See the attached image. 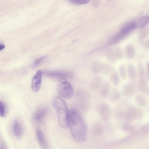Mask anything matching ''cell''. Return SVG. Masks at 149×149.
I'll return each mask as SVG.
<instances>
[{"mask_svg": "<svg viewBox=\"0 0 149 149\" xmlns=\"http://www.w3.org/2000/svg\"><path fill=\"white\" fill-rule=\"evenodd\" d=\"M69 126L71 134L78 142L84 141L86 137V130L84 122L80 113L76 110L69 111Z\"/></svg>", "mask_w": 149, "mask_h": 149, "instance_id": "obj_1", "label": "cell"}, {"mask_svg": "<svg viewBox=\"0 0 149 149\" xmlns=\"http://www.w3.org/2000/svg\"><path fill=\"white\" fill-rule=\"evenodd\" d=\"M52 103L56 111L59 125L63 128H67L68 126L69 111L65 102L61 97L56 96L53 98Z\"/></svg>", "mask_w": 149, "mask_h": 149, "instance_id": "obj_2", "label": "cell"}, {"mask_svg": "<svg viewBox=\"0 0 149 149\" xmlns=\"http://www.w3.org/2000/svg\"><path fill=\"white\" fill-rule=\"evenodd\" d=\"M57 91L59 95L66 99L71 97L74 93L72 85L67 81L61 82L58 87Z\"/></svg>", "mask_w": 149, "mask_h": 149, "instance_id": "obj_3", "label": "cell"}, {"mask_svg": "<svg viewBox=\"0 0 149 149\" xmlns=\"http://www.w3.org/2000/svg\"><path fill=\"white\" fill-rule=\"evenodd\" d=\"M137 68L139 87H147V79L148 74L146 71L143 63L141 62L138 63Z\"/></svg>", "mask_w": 149, "mask_h": 149, "instance_id": "obj_4", "label": "cell"}, {"mask_svg": "<svg viewBox=\"0 0 149 149\" xmlns=\"http://www.w3.org/2000/svg\"><path fill=\"white\" fill-rule=\"evenodd\" d=\"M106 56L109 61L114 62L117 60L121 59L123 57V53L120 47H115L107 50Z\"/></svg>", "mask_w": 149, "mask_h": 149, "instance_id": "obj_5", "label": "cell"}, {"mask_svg": "<svg viewBox=\"0 0 149 149\" xmlns=\"http://www.w3.org/2000/svg\"><path fill=\"white\" fill-rule=\"evenodd\" d=\"M125 114L126 119L129 121H132L135 119H140L143 116L141 110L132 106L127 107Z\"/></svg>", "mask_w": 149, "mask_h": 149, "instance_id": "obj_6", "label": "cell"}, {"mask_svg": "<svg viewBox=\"0 0 149 149\" xmlns=\"http://www.w3.org/2000/svg\"><path fill=\"white\" fill-rule=\"evenodd\" d=\"M96 109L102 119L104 121L108 120L110 118L111 111L109 105L105 103L98 104Z\"/></svg>", "mask_w": 149, "mask_h": 149, "instance_id": "obj_7", "label": "cell"}, {"mask_svg": "<svg viewBox=\"0 0 149 149\" xmlns=\"http://www.w3.org/2000/svg\"><path fill=\"white\" fill-rule=\"evenodd\" d=\"M46 75L52 77L60 79H65L72 76V73L68 72L63 71H47L44 72Z\"/></svg>", "mask_w": 149, "mask_h": 149, "instance_id": "obj_8", "label": "cell"}, {"mask_svg": "<svg viewBox=\"0 0 149 149\" xmlns=\"http://www.w3.org/2000/svg\"><path fill=\"white\" fill-rule=\"evenodd\" d=\"M42 72L40 70H38L34 75L31 84V88L32 91L34 92H38L40 88Z\"/></svg>", "mask_w": 149, "mask_h": 149, "instance_id": "obj_9", "label": "cell"}, {"mask_svg": "<svg viewBox=\"0 0 149 149\" xmlns=\"http://www.w3.org/2000/svg\"><path fill=\"white\" fill-rule=\"evenodd\" d=\"M137 28L136 21H131L127 22L123 25L119 32L127 36L134 30Z\"/></svg>", "mask_w": 149, "mask_h": 149, "instance_id": "obj_10", "label": "cell"}, {"mask_svg": "<svg viewBox=\"0 0 149 149\" xmlns=\"http://www.w3.org/2000/svg\"><path fill=\"white\" fill-rule=\"evenodd\" d=\"M106 63L99 61H96L92 64L91 70L94 74H97L104 73Z\"/></svg>", "mask_w": 149, "mask_h": 149, "instance_id": "obj_11", "label": "cell"}, {"mask_svg": "<svg viewBox=\"0 0 149 149\" xmlns=\"http://www.w3.org/2000/svg\"><path fill=\"white\" fill-rule=\"evenodd\" d=\"M126 37V36L118 32L113 35L110 38L107 45L110 46L115 45L123 40Z\"/></svg>", "mask_w": 149, "mask_h": 149, "instance_id": "obj_12", "label": "cell"}, {"mask_svg": "<svg viewBox=\"0 0 149 149\" xmlns=\"http://www.w3.org/2000/svg\"><path fill=\"white\" fill-rule=\"evenodd\" d=\"M122 91L125 97H131L134 95V88L132 83H127L123 86Z\"/></svg>", "mask_w": 149, "mask_h": 149, "instance_id": "obj_13", "label": "cell"}, {"mask_svg": "<svg viewBox=\"0 0 149 149\" xmlns=\"http://www.w3.org/2000/svg\"><path fill=\"white\" fill-rule=\"evenodd\" d=\"M12 129L14 135L17 137H20L22 133V128L21 124L19 121L15 120L12 125Z\"/></svg>", "mask_w": 149, "mask_h": 149, "instance_id": "obj_14", "label": "cell"}, {"mask_svg": "<svg viewBox=\"0 0 149 149\" xmlns=\"http://www.w3.org/2000/svg\"><path fill=\"white\" fill-rule=\"evenodd\" d=\"M92 132L93 134L97 137L101 136L104 132V127L101 123L96 122L94 124L92 127Z\"/></svg>", "mask_w": 149, "mask_h": 149, "instance_id": "obj_15", "label": "cell"}, {"mask_svg": "<svg viewBox=\"0 0 149 149\" xmlns=\"http://www.w3.org/2000/svg\"><path fill=\"white\" fill-rule=\"evenodd\" d=\"M36 133L39 144L42 148H45L47 145V142L42 131L40 129L37 128L36 130Z\"/></svg>", "mask_w": 149, "mask_h": 149, "instance_id": "obj_16", "label": "cell"}, {"mask_svg": "<svg viewBox=\"0 0 149 149\" xmlns=\"http://www.w3.org/2000/svg\"><path fill=\"white\" fill-rule=\"evenodd\" d=\"M125 51L127 57L130 59L133 58L136 53L135 47L131 44H128L125 46Z\"/></svg>", "mask_w": 149, "mask_h": 149, "instance_id": "obj_17", "label": "cell"}, {"mask_svg": "<svg viewBox=\"0 0 149 149\" xmlns=\"http://www.w3.org/2000/svg\"><path fill=\"white\" fill-rule=\"evenodd\" d=\"M47 113V109L45 108L38 109L35 115V119L37 122H41L44 118Z\"/></svg>", "mask_w": 149, "mask_h": 149, "instance_id": "obj_18", "label": "cell"}, {"mask_svg": "<svg viewBox=\"0 0 149 149\" xmlns=\"http://www.w3.org/2000/svg\"><path fill=\"white\" fill-rule=\"evenodd\" d=\"M126 69L127 75L129 78L132 80L135 79L136 75V72L134 64L132 63H129Z\"/></svg>", "mask_w": 149, "mask_h": 149, "instance_id": "obj_19", "label": "cell"}, {"mask_svg": "<svg viewBox=\"0 0 149 149\" xmlns=\"http://www.w3.org/2000/svg\"><path fill=\"white\" fill-rule=\"evenodd\" d=\"M102 82V79L100 76L95 77L91 80L90 85L91 87L94 90L99 89L101 86Z\"/></svg>", "mask_w": 149, "mask_h": 149, "instance_id": "obj_20", "label": "cell"}, {"mask_svg": "<svg viewBox=\"0 0 149 149\" xmlns=\"http://www.w3.org/2000/svg\"><path fill=\"white\" fill-rule=\"evenodd\" d=\"M111 89L110 84L108 82H106L102 85L100 90V94L103 97H107L109 94Z\"/></svg>", "mask_w": 149, "mask_h": 149, "instance_id": "obj_21", "label": "cell"}, {"mask_svg": "<svg viewBox=\"0 0 149 149\" xmlns=\"http://www.w3.org/2000/svg\"><path fill=\"white\" fill-rule=\"evenodd\" d=\"M149 21V17L148 16H145L140 18L136 21L137 28H143L148 23Z\"/></svg>", "mask_w": 149, "mask_h": 149, "instance_id": "obj_22", "label": "cell"}, {"mask_svg": "<svg viewBox=\"0 0 149 149\" xmlns=\"http://www.w3.org/2000/svg\"><path fill=\"white\" fill-rule=\"evenodd\" d=\"M120 97V93L116 88H113L111 91L109 96V100L111 101L118 100Z\"/></svg>", "mask_w": 149, "mask_h": 149, "instance_id": "obj_23", "label": "cell"}, {"mask_svg": "<svg viewBox=\"0 0 149 149\" xmlns=\"http://www.w3.org/2000/svg\"><path fill=\"white\" fill-rule=\"evenodd\" d=\"M135 100L136 103L141 107H145L147 105V100L142 95H137L135 97Z\"/></svg>", "mask_w": 149, "mask_h": 149, "instance_id": "obj_24", "label": "cell"}, {"mask_svg": "<svg viewBox=\"0 0 149 149\" xmlns=\"http://www.w3.org/2000/svg\"><path fill=\"white\" fill-rule=\"evenodd\" d=\"M111 82L114 85H118L120 81V78L118 72L116 71L113 72L110 77Z\"/></svg>", "mask_w": 149, "mask_h": 149, "instance_id": "obj_25", "label": "cell"}, {"mask_svg": "<svg viewBox=\"0 0 149 149\" xmlns=\"http://www.w3.org/2000/svg\"><path fill=\"white\" fill-rule=\"evenodd\" d=\"M119 73L121 79L123 80L126 79L127 73L126 69L124 64L120 65L119 67Z\"/></svg>", "mask_w": 149, "mask_h": 149, "instance_id": "obj_26", "label": "cell"}, {"mask_svg": "<svg viewBox=\"0 0 149 149\" xmlns=\"http://www.w3.org/2000/svg\"><path fill=\"white\" fill-rule=\"evenodd\" d=\"M122 128L124 131L129 133L134 131L135 129L134 126L128 123H124L122 126Z\"/></svg>", "mask_w": 149, "mask_h": 149, "instance_id": "obj_27", "label": "cell"}, {"mask_svg": "<svg viewBox=\"0 0 149 149\" xmlns=\"http://www.w3.org/2000/svg\"><path fill=\"white\" fill-rule=\"evenodd\" d=\"M148 31L146 30L142 31L140 33L138 37L140 42L141 43L148 36Z\"/></svg>", "mask_w": 149, "mask_h": 149, "instance_id": "obj_28", "label": "cell"}, {"mask_svg": "<svg viewBox=\"0 0 149 149\" xmlns=\"http://www.w3.org/2000/svg\"><path fill=\"white\" fill-rule=\"evenodd\" d=\"M47 57V56H45L36 59L32 65V68H34L39 65Z\"/></svg>", "mask_w": 149, "mask_h": 149, "instance_id": "obj_29", "label": "cell"}, {"mask_svg": "<svg viewBox=\"0 0 149 149\" xmlns=\"http://www.w3.org/2000/svg\"><path fill=\"white\" fill-rule=\"evenodd\" d=\"M6 114V109L4 103L0 101V116L4 117Z\"/></svg>", "mask_w": 149, "mask_h": 149, "instance_id": "obj_30", "label": "cell"}, {"mask_svg": "<svg viewBox=\"0 0 149 149\" xmlns=\"http://www.w3.org/2000/svg\"><path fill=\"white\" fill-rule=\"evenodd\" d=\"M70 1L73 3L77 5L86 4L89 1V0H70Z\"/></svg>", "mask_w": 149, "mask_h": 149, "instance_id": "obj_31", "label": "cell"}, {"mask_svg": "<svg viewBox=\"0 0 149 149\" xmlns=\"http://www.w3.org/2000/svg\"><path fill=\"white\" fill-rule=\"evenodd\" d=\"M143 46L147 49H148L149 47V40H145L141 42Z\"/></svg>", "mask_w": 149, "mask_h": 149, "instance_id": "obj_32", "label": "cell"}, {"mask_svg": "<svg viewBox=\"0 0 149 149\" xmlns=\"http://www.w3.org/2000/svg\"><path fill=\"white\" fill-rule=\"evenodd\" d=\"M5 48V46L3 44H0V51Z\"/></svg>", "mask_w": 149, "mask_h": 149, "instance_id": "obj_33", "label": "cell"}, {"mask_svg": "<svg viewBox=\"0 0 149 149\" xmlns=\"http://www.w3.org/2000/svg\"><path fill=\"white\" fill-rule=\"evenodd\" d=\"M146 69L147 71V73H149V62H148L146 63Z\"/></svg>", "mask_w": 149, "mask_h": 149, "instance_id": "obj_34", "label": "cell"}]
</instances>
